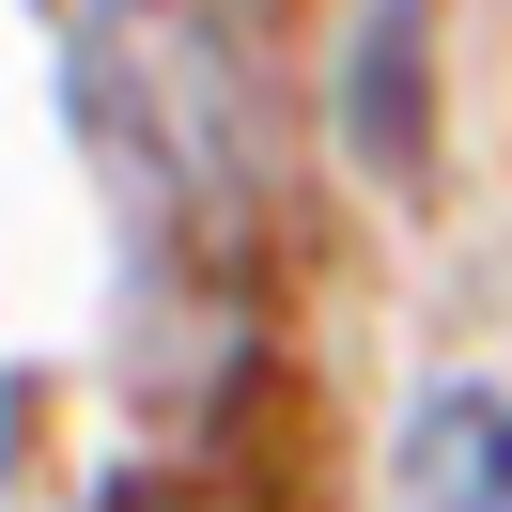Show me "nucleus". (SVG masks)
<instances>
[{
  "label": "nucleus",
  "mask_w": 512,
  "mask_h": 512,
  "mask_svg": "<svg viewBox=\"0 0 512 512\" xmlns=\"http://www.w3.org/2000/svg\"><path fill=\"white\" fill-rule=\"evenodd\" d=\"M404 512H512V404L497 388H435L404 419Z\"/></svg>",
  "instance_id": "nucleus-1"
}]
</instances>
